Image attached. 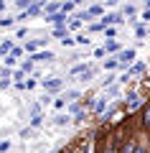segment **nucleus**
I'll return each mask as SVG.
<instances>
[{
	"label": "nucleus",
	"mask_w": 150,
	"mask_h": 153,
	"mask_svg": "<svg viewBox=\"0 0 150 153\" xmlns=\"http://www.w3.org/2000/svg\"><path fill=\"white\" fill-rule=\"evenodd\" d=\"M46 21H48V23H54V26H66V13H64V10L46 13Z\"/></svg>",
	"instance_id": "nucleus-1"
},
{
	"label": "nucleus",
	"mask_w": 150,
	"mask_h": 153,
	"mask_svg": "<svg viewBox=\"0 0 150 153\" xmlns=\"http://www.w3.org/2000/svg\"><path fill=\"white\" fill-rule=\"evenodd\" d=\"M132 59H135V49H125V51H120V54H117V61H120V66H127Z\"/></svg>",
	"instance_id": "nucleus-2"
},
{
	"label": "nucleus",
	"mask_w": 150,
	"mask_h": 153,
	"mask_svg": "<svg viewBox=\"0 0 150 153\" xmlns=\"http://www.w3.org/2000/svg\"><path fill=\"white\" fill-rule=\"evenodd\" d=\"M43 87H46L48 92H59V89L64 87V82H61V79H43Z\"/></svg>",
	"instance_id": "nucleus-3"
},
{
	"label": "nucleus",
	"mask_w": 150,
	"mask_h": 153,
	"mask_svg": "<svg viewBox=\"0 0 150 153\" xmlns=\"http://www.w3.org/2000/svg\"><path fill=\"white\" fill-rule=\"evenodd\" d=\"M99 23H102V26H115V23H120V16H117V13H107Z\"/></svg>",
	"instance_id": "nucleus-4"
},
{
	"label": "nucleus",
	"mask_w": 150,
	"mask_h": 153,
	"mask_svg": "<svg viewBox=\"0 0 150 153\" xmlns=\"http://www.w3.org/2000/svg\"><path fill=\"white\" fill-rule=\"evenodd\" d=\"M51 59H54L51 51H38V54H33V64H36V61H51Z\"/></svg>",
	"instance_id": "nucleus-5"
},
{
	"label": "nucleus",
	"mask_w": 150,
	"mask_h": 153,
	"mask_svg": "<svg viewBox=\"0 0 150 153\" xmlns=\"http://www.w3.org/2000/svg\"><path fill=\"white\" fill-rule=\"evenodd\" d=\"M54 36H56V38L69 36V26H56V28H54Z\"/></svg>",
	"instance_id": "nucleus-6"
},
{
	"label": "nucleus",
	"mask_w": 150,
	"mask_h": 153,
	"mask_svg": "<svg viewBox=\"0 0 150 153\" xmlns=\"http://www.w3.org/2000/svg\"><path fill=\"white\" fill-rule=\"evenodd\" d=\"M10 49H13V41H10V38H8V41H3V44H0V56L10 54Z\"/></svg>",
	"instance_id": "nucleus-7"
},
{
	"label": "nucleus",
	"mask_w": 150,
	"mask_h": 153,
	"mask_svg": "<svg viewBox=\"0 0 150 153\" xmlns=\"http://www.w3.org/2000/svg\"><path fill=\"white\" fill-rule=\"evenodd\" d=\"M86 13H89V18H94V16H104V8H102V5H92Z\"/></svg>",
	"instance_id": "nucleus-8"
},
{
	"label": "nucleus",
	"mask_w": 150,
	"mask_h": 153,
	"mask_svg": "<svg viewBox=\"0 0 150 153\" xmlns=\"http://www.w3.org/2000/svg\"><path fill=\"white\" fill-rule=\"evenodd\" d=\"M41 44H43V38H38V41H28V44H26V51H36Z\"/></svg>",
	"instance_id": "nucleus-9"
},
{
	"label": "nucleus",
	"mask_w": 150,
	"mask_h": 153,
	"mask_svg": "<svg viewBox=\"0 0 150 153\" xmlns=\"http://www.w3.org/2000/svg\"><path fill=\"white\" fill-rule=\"evenodd\" d=\"M74 8H76V3H74V0H66L64 5H61V10H64V13H71Z\"/></svg>",
	"instance_id": "nucleus-10"
},
{
	"label": "nucleus",
	"mask_w": 150,
	"mask_h": 153,
	"mask_svg": "<svg viewBox=\"0 0 150 153\" xmlns=\"http://www.w3.org/2000/svg\"><path fill=\"white\" fill-rule=\"evenodd\" d=\"M104 51H112V54H115V51H120V44H117V41L112 38V41H109V44L104 46Z\"/></svg>",
	"instance_id": "nucleus-11"
},
{
	"label": "nucleus",
	"mask_w": 150,
	"mask_h": 153,
	"mask_svg": "<svg viewBox=\"0 0 150 153\" xmlns=\"http://www.w3.org/2000/svg\"><path fill=\"white\" fill-rule=\"evenodd\" d=\"M143 123H145V128H150V105L145 107V112H143Z\"/></svg>",
	"instance_id": "nucleus-12"
},
{
	"label": "nucleus",
	"mask_w": 150,
	"mask_h": 153,
	"mask_svg": "<svg viewBox=\"0 0 150 153\" xmlns=\"http://www.w3.org/2000/svg\"><path fill=\"white\" fill-rule=\"evenodd\" d=\"M120 66V61L117 59H109V61H104V69H117Z\"/></svg>",
	"instance_id": "nucleus-13"
},
{
	"label": "nucleus",
	"mask_w": 150,
	"mask_h": 153,
	"mask_svg": "<svg viewBox=\"0 0 150 153\" xmlns=\"http://www.w3.org/2000/svg\"><path fill=\"white\" fill-rule=\"evenodd\" d=\"M56 10H61L59 3H48V5H46V13H56Z\"/></svg>",
	"instance_id": "nucleus-14"
},
{
	"label": "nucleus",
	"mask_w": 150,
	"mask_h": 153,
	"mask_svg": "<svg viewBox=\"0 0 150 153\" xmlns=\"http://www.w3.org/2000/svg\"><path fill=\"white\" fill-rule=\"evenodd\" d=\"M21 69H23V74H28V71L33 69V59H28V61H23V66H21Z\"/></svg>",
	"instance_id": "nucleus-15"
},
{
	"label": "nucleus",
	"mask_w": 150,
	"mask_h": 153,
	"mask_svg": "<svg viewBox=\"0 0 150 153\" xmlns=\"http://www.w3.org/2000/svg\"><path fill=\"white\" fill-rule=\"evenodd\" d=\"M102 31H104V33H107V38H115V36H117V31H115V28H112V26H104V28H102Z\"/></svg>",
	"instance_id": "nucleus-16"
},
{
	"label": "nucleus",
	"mask_w": 150,
	"mask_h": 153,
	"mask_svg": "<svg viewBox=\"0 0 150 153\" xmlns=\"http://www.w3.org/2000/svg\"><path fill=\"white\" fill-rule=\"evenodd\" d=\"M13 23H16V21H13V18H0V26H3V28H10Z\"/></svg>",
	"instance_id": "nucleus-17"
},
{
	"label": "nucleus",
	"mask_w": 150,
	"mask_h": 153,
	"mask_svg": "<svg viewBox=\"0 0 150 153\" xmlns=\"http://www.w3.org/2000/svg\"><path fill=\"white\" fill-rule=\"evenodd\" d=\"M89 41H92V38L86 36V33H81V36H76V44H89Z\"/></svg>",
	"instance_id": "nucleus-18"
},
{
	"label": "nucleus",
	"mask_w": 150,
	"mask_h": 153,
	"mask_svg": "<svg viewBox=\"0 0 150 153\" xmlns=\"http://www.w3.org/2000/svg\"><path fill=\"white\" fill-rule=\"evenodd\" d=\"M79 71H86V64H76L74 69H71V74H79Z\"/></svg>",
	"instance_id": "nucleus-19"
},
{
	"label": "nucleus",
	"mask_w": 150,
	"mask_h": 153,
	"mask_svg": "<svg viewBox=\"0 0 150 153\" xmlns=\"http://www.w3.org/2000/svg\"><path fill=\"white\" fill-rule=\"evenodd\" d=\"M8 148H10V143H8V140H0V153H5Z\"/></svg>",
	"instance_id": "nucleus-20"
},
{
	"label": "nucleus",
	"mask_w": 150,
	"mask_h": 153,
	"mask_svg": "<svg viewBox=\"0 0 150 153\" xmlns=\"http://www.w3.org/2000/svg\"><path fill=\"white\" fill-rule=\"evenodd\" d=\"M23 54V49H16V46H13V49H10V56H16V59H18V56H21Z\"/></svg>",
	"instance_id": "nucleus-21"
},
{
	"label": "nucleus",
	"mask_w": 150,
	"mask_h": 153,
	"mask_svg": "<svg viewBox=\"0 0 150 153\" xmlns=\"http://www.w3.org/2000/svg\"><path fill=\"white\" fill-rule=\"evenodd\" d=\"M61 41H64V46H74V38H71V36H66V38H61Z\"/></svg>",
	"instance_id": "nucleus-22"
},
{
	"label": "nucleus",
	"mask_w": 150,
	"mask_h": 153,
	"mask_svg": "<svg viewBox=\"0 0 150 153\" xmlns=\"http://www.w3.org/2000/svg\"><path fill=\"white\" fill-rule=\"evenodd\" d=\"M135 13H137V10H135L132 5H127V8H125V16H135Z\"/></svg>",
	"instance_id": "nucleus-23"
},
{
	"label": "nucleus",
	"mask_w": 150,
	"mask_h": 153,
	"mask_svg": "<svg viewBox=\"0 0 150 153\" xmlns=\"http://www.w3.org/2000/svg\"><path fill=\"white\" fill-rule=\"evenodd\" d=\"M132 148H135V143H125V151L122 153H132Z\"/></svg>",
	"instance_id": "nucleus-24"
},
{
	"label": "nucleus",
	"mask_w": 150,
	"mask_h": 153,
	"mask_svg": "<svg viewBox=\"0 0 150 153\" xmlns=\"http://www.w3.org/2000/svg\"><path fill=\"white\" fill-rule=\"evenodd\" d=\"M143 21H150V8H148L145 13H143Z\"/></svg>",
	"instance_id": "nucleus-25"
},
{
	"label": "nucleus",
	"mask_w": 150,
	"mask_h": 153,
	"mask_svg": "<svg viewBox=\"0 0 150 153\" xmlns=\"http://www.w3.org/2000/svg\"><path fill=\"white\" fill-rule=\"evenodd\" d=\"M132 153H145V148H143V146H137V148H132Z\"/></svg>",
	"instance_id": "nucleus-26"
},
{
	"label": "nucleus",
	"mask_w": 150,
	"mask_h": 153,
	"mask_svg": "<svg viewBox=\"0 0 150 153\" xmlns=\"http://www.w3.org/2000/svg\"><path fill=\"white\" fill-rule=\"evenodd\" d=\"M102 153H115V148H112V146H107V148H104Z\"/></svg>",
	"instance_id": "nucleus-27"
},
{
	"label": "nucleus",
	"mask_w": 150,
	"mask_h": 153,
	"mask_svg": "<svg viewBox=\"0 0 150 153\" xmlns=\"http://www.w3.org/2000/svg\"><path fill=\"white\" fill-rule=\"evenodd\" d=\"M117 3H120V0H107V5H117Z\"/></svg>",
	"instance_id": "nucleus-28"
},
{
	"label": "nucleus",
	"mask_w": 150,
	"mask_h": 153,
	"mask_svg": "<svg viewBox=\"0 0 150 153\" xmlns=\"http://www.w3.org/2000/svg\"><path fill=\"white\" fill-rule=\"evenodd\" d=\"M0 10H5V0H0Z\"/></svg>",
	"instance_id": "nucleus-29"
}]
</instances>
